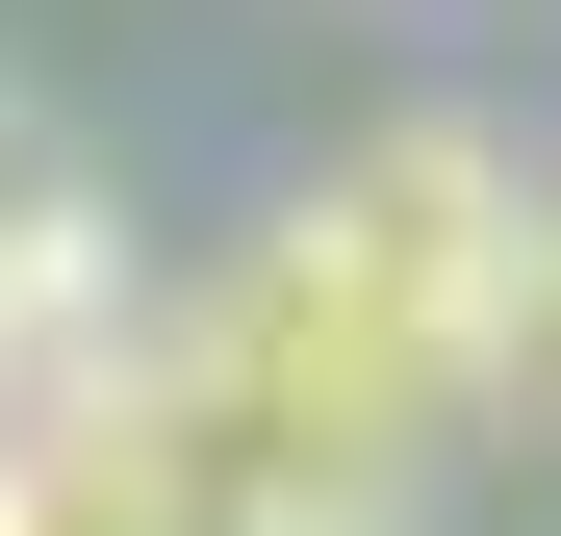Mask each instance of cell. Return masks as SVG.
<instances>
[{
  "instance_id": "1",
  "label": "cell",
  "mask_w": 561,
  "mask_h": 536,
  "mask_svg": "<svg viewBox=\"0 0 561 536\" xmlns=\"http://www.w3.org/2000/svg\"><path fill=\"white\" fill-rule=\"evenodd\" d=\"M153 332H179V384H205V434H230L255 511H409V460L485 409V384H459V332H434L332 205H280L230 282L153 307Z\"/></svg>"
},
{
  "instance_id": "2",
  "label": "cell",
  "mask_w": 561,
  "mask_h": 536,
  "mask_svg": "<svg viewBox=\"0 0 561 536\" xmlns=\"http://www.w3.org/2000/svg\"><path fill=\"white\" fill-rule=\"evenodd\" d=\"M103 357H128V230H103V179H77V128L0 77V434H51Z\"/></svg>"
},
{
  "instance_id": "3",
  "label": "cell",
  "mask_w": 561,
  "mask_h": 536,
  "mask_svg": "<svg viewBox=\"0 0 561 536\" xmlns=\"http://www.w3.org/2000/svg\"><path fill=\"white\" fill-rule=\"evenodd\" d=\"M485 409H511V434H561V205H536L511 307H485Z\"/></svg>"
},
{
  "instance_id": "4",
  "label": "cell",
  "mask_w": 561,
  "mask_h": 536,
  "mask_svg": "<svg viewBox=\"0 0 561 536\" xmlns=\"http://www.w3.org/2000/svg\"><path fill=\"white\" fill-rule=\"evenodd\" d=\"M230 536H409V511H230Z\"/></svg>"
},
{
  "instance_id": "5",
  "label": "cell",
  "mask_w": 561,
  "mask_h": 536,
  "mask_svg": "<svg viewBox=\"0 0 561 536\" xmlns=\"http://www.w3.org/2000/svg\"><path fill=\"white\" fill-rule=\"evenodd\" d=\"M0 536H77V511H51V486H26V460H0Z\"/></svg>"
}]
</instances>
